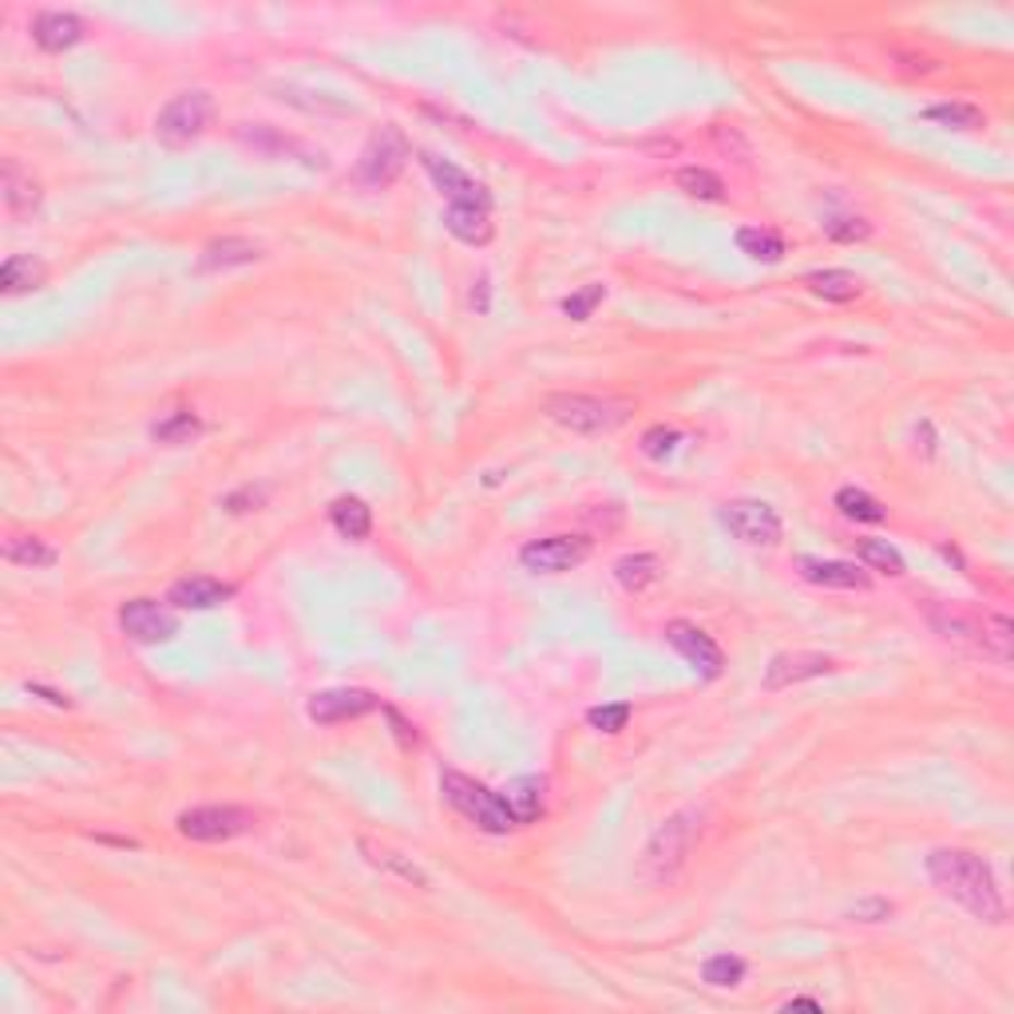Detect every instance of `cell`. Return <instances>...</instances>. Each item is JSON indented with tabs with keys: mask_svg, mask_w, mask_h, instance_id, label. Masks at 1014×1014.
Returning a JSON list of instances; mask_svg holds the SVG:
<instances>
[{
	"mask_svg": "<svg viewBox=\"0 0 1014 1014\" xmlns=\"http://www.w3.org/2000/svg\"><path fill=\"white\" fill-rule=\"evenodd\" d=\"M408 155H413V147H408V139H404L401 127H381V132H372L369 143L361 147V159H357V179L365 186H389L401 179L404 163H408Z\"/></svg>",
	"mask_w": 1014,
	"mask_h": 1014,
	"instance_id": "cell-7",
	"label": "cell"
},
{
	"mask_svg": "<svg viewBox=\"0 0 1014 1014\" xmlns=\"http://www.w3.org/2000/svg\"><path fill=\"white\" fill-rule=\"evenodd\" d=\"M590 730L599 733H622L626 730V721H631V701H614V706H595L587 713Z\"/></svg>",
	"mask_w": 1014,
	"mask_h": 1014,
	"instance_id": "cell-38",
	"label": "cell"
},
{
	"mask_svg": "<svg viewBox=\"0 0 1014 1014\" xmlns=\"http://www.w3.org/2000/svg\"><path fill=\"white\" fill-rule=\"evenodd\" d=\"M4 559L21 563V567H52L60 555H56V547H48L36 535H12L9 543H4Z\"/></svg>",
	"mask_w": 1014,
	"mask_h": 1014,
	"instance_id": "cell-30",
	"label": "cell"
},
{
	"mask_svg": "<svg viewBox=\"0 0 1014 1014\" xmlns=\"http://www.w3.org/2000/svg\"><path fill=\"white\" fill-rule=\"evenodd\" d=\"M677 444H682V432H677V428H665V425L646 428L643 440H638V448H643V456H646V460H665V456H674V448H677Z\"/></svg>",
	"mask_w": 1014,
	"mask_h": 1014,
	"instance_id": "cell-37",
	"label": "cell"
},
{
	"mask_svg": "<svg viewBox=\"0 0 1014 1014\" xmlns=\"http://www.w3.org/2000/svg\"><path fill=\"white\" fill-rule=\"evenodd\" d=\"M151 437L159 440V444H167V448L195 444V440L203 437V420H198L191 408H179V413H167L163 420L151 428Z\"/></svg>",
	"mask_w": 1014,
	"mask_h": 1014,
	"instance_id": "cell-26",
	"label": "cell"
},
{
	"mask_svg": "<svg viewBox=\"0 0 1014 1014\" xmlns=\"http://www.w3.org/2000/svg\"><path fill=\"white\" fill-rule=\"evenodd\" d=\"M210 120H215V96L210 91H179L155 115V139L163 143V147H171V151H183V147H191V143H198L207 135Z\"/></svg>",
	"mask_w": 1014,
	"mask_h": 1014,
	"instance_id": "cell-4",
	"label": "cell"
},
{
	"mask_svg": "<svg viewBox=\"0 0 1014 1014\" xmlns=\"http://www.w3.org/2000/svg\"><path fill=\"white\" fill-rule=\"evenodd\" d=\"M856 559H860L868 571H880V575H892V578L904 575V555H900L892 543H883V539H860V543H856Z\"/></svg>",
	"mask_w": 1014,
	"mask_h": 1014,
	"instance_id": "cell-33",
	"label": "cell"
},
{
	"mask_svg": "<svg viewBox=\"0 0 1014 1014\" xmlns=\"http://www.w3.org/2000/svg\"><path fill=\"white\" fill-rule=\"evenodd\" d=\"M808 290L817 297H824V302H852V297H860V282H856V273L848 270H817L805 278Z\"/></svg>",
	"mask_w": 1014,
	"mask_h": 1014,
	"instance_id": "cell-29",
	"label": "cell"
},
{
	"mask_svg": "<svg viewBox=\"0 0 1014 1014\" xmlns=\"http://www.w3.org/2000/svg\"><path fill=\"white\" fill-rule=\"evenodd\" d=\"M179 836L198 840V844H219V840H234L242 832H251L258 824V813L242 805H198L179 813Z\"/></svg>",
	"mask_w": 1014,
	"mask_h": 1014,
	"instance_id": "cell-6",
	"label": "cell"
},
{
	"mask_svg": "<svg viewBox=\"0 0 1014 1014\" xmlns=\"http://www.w3.org/2000/svg\"><path fill=\"white\" fill-rule=\"evenodd\" d=\"M258 503H262V491L246 488V491H234V496H227V500H222V508H227L230 515H242V512H251V508H258Z\"/></svg>",
	"mask_w": 1014,
	"mask_h": 1014,
	"instance_id": "cell-41",
	"label": "cell"
},
{
	"mask_svg": "<svg viewBox=\"0 0 1014 1014\" xmlns=\"http://www.w3.org/2000/svg\"><path fill=\"white\" fill-rule=\"evenodd\" d=\"M602 297H607V285L590 282V285H583V290H575V294L563 297V314H567L571 321H587V317L599 309Z\"/></svg>",
	"mask_w": 1014,
	"mask_h": 1014,
	"instance_id": "cell-36",
	"label": "cell"
},
{
	"mask_svg": "<svg viewBox=\"0 0 1014 1014\" xmlns=\"http://www.w3.org/2000/svg\"><path fill=\"white\" fill-rule=\"evenodd\" d=\"M852 919H860V924H880V919L892 916V904L888 900H860V904L848 912Z\"/></svg>",
	"mask_w": 1014,
	"mask_h": 1014,
	"instance_id": "cell-40",
	"label": "cell"
},
{
	"mask_svg": "<svg viewBox=\"0 0 1014 1014\" xmlns=\"http://www.w3.org/2000/svg\"><path fill=\"white\" fill-rule=\"evenodd\" d=\"M33 40L40 52H52V56L68 52V48H76L80 40H84V21H80L76 12L48 9L33 21Z\"/></svg>",
	"mask_w": 1014,
	"mask_h": 1014,
	"instance_id": "cell-16",
	"label": "cell"
},
{
	"mask_svg": "<svg viewBox=\"0 0 1014 1014\" xmlns=\"http://www.w3.org/2000/svg\"><path fill=\"white\" fill-rule=\"evenodd\" d=\"M927 876L939 892L951 895L960 907H967L970 916L982 924H1003L1006 919V900L999 892L991 864L982 860L979 852L967 848H936L927 856Z\"/></svg>",
	"mask_w": 1014,
	"mask_h": 1014,
	"instance_id": "cell-1",
	"label": "cell"
},
{
	"mask_svg": "<svg viewBox=\"0 0 1014 1014\" xmlns=\"http://www.w3.org/2000/svg\"><path fill=\"white\" fill-rule=\"evenodd\" d=\"M718 520L730 527L733 539H742L749 547H773L781 539V515L773 503L765 500H730L721 503Z\"/></svg>",
	"mask_w": 1014,
	"mask_h": 1014,
	"instance_id": "cell-8",
	"label": "cell"
},
{
	"mask_svg": "<svg viewBox=\"0 0 1014 1014\" xmlns=\"http://www.w3.org/2000/svg\"><path fill=\"white\" fill-rule=\"evenodd\" d=\"M372 709H381V698L372 689H357V686H338V689H321L314 694L306 706V713L317 721V725H341V721H357Z\"/></svg>",
	"mask_w": 1014,
	"mask_h": 1014,
	"instance_id": "cell-12",
	"label": "cell"
},
{
	"mask_svg": "<svg viewBox=\"0 0 1014 1014\" xmlns=\"http://www.w3.org/2000/svg\"><path fill=\"white\" fill-rule=\"evenodd\" d=\"M658 575H662V563H658V555H650V551L622 555L619 563H614V578H619V587L631 590V595H643L646 587H655Z\"/></svg>",
	"mask_w": 1014,
	"mask_h": 1014,
	"instance_id": "cell-22",
	"label": "cell"
},
{
	"mask_svg": "<svg viewBox=\"0 0 1014 1014\" xmlns=\"http://www.w3.org/2000/svg\"><path fill=\"white\" fill-rule=\"evenodd\" d=\"M329 520H333V527H338L345 539H353V543L369 539V532H372L369 503L357 500V496H338V500L329 503Z\"/></svg>",
	"mask_w": 1014,
	"mask_h": 1014,
	"instance_id": "cell-21",
	"label": "cell"
},
{
	"mask_svg": "<svg viewBox=\"0 0 1014 1014\" xmlns=\"http://www.w3.org/2000/svg\"><path fill=\"white\" fill-rule=\"evenodd\" d=\"M836 508L844 520H856V524H883V520H888V508H883L876 496H868L864 488H840Z\"/></svg>",
	"mask_w": 1014,
	"mask_h": 1014,
	"instance_id": "cell-28",
	"label": "cell"
},
{
	"mask_svg": "<svg viewBox=\"0 0 1014 1014\" xmlns=\"http://www.w3.org/2000/svg\"><path fill=\"white\" fill-rule=\"evenodd\" d=\"M698 832H701L698 808H682V813H674V817L665 820L662 829L650 836V844H646V852H643L646 876H650L655 883L674 880V876L682 872L686 856L694 852V840H698Z\"/></svg>",
	"mask_w": 1014,
	"mask_h": 1014,
	"instance_id": "cell-3",
	"label": "cell"
},
{
	"mask_svg": "<svg viewBox=\"0 0 1014 1014\" xmlns=\"http://www.w3.org/2000/svg\"><path fill=\"white\" fill-rule=\"evenodd\" d=\"M420 167H425L428 179L437 183L440 195L448 198V207H484V210H491L488 186L476 183V179H472L468 171H460L456 163H448V159H440V155H432V151H420Z\"/></svg>",
	"mask_w": 1014,
	"mask_h": 1014,
	"instance_id": "cell-11",
	"label": "cell"
},
{
	"mask_svg": "<svg viewBox=\"0 0 1014 1014\" xmlns=\"http://www.w3.org/2000/svg\"><path fill=\"white\" fill-rule=\"evenodd\" d=\"M40 282H45V266L36 262L33 254H12L9 262L0 266V290L9 297L28 294V290H36Z\"/></svg>",
	"mask_w": 1014,
	"mask_h": 1014,
	"instance_id": "cell-24",
	"label": "cell"
},
{
	"mask_svg": "<svg viewBox=\"0 0 1014 1014\" xmlns=\"http://www.w3.org/2000/svg\"><path fill=\"white\" fill-rule=\"evenodd\" d=\"M674 179L689 198H701V203H721L725 198V183L713 171H706V167H682Z\"/></svg>",
	"mask_w": 1014,
	"mask_h": 1014,
	"instance_id": "cell-34",
	"label": "cell"
},
{
	"mask_svg": "<svg viewBox=\"0 0 1014 1014\" xmlns=\"http://www.w3.org/2000/svg\"><path fill=\"white\" fill-rule=\"evenodd\" d=\"M262 258V246L251 239H215L207 242V251H203V258H198V270L203 273H215V270H234V266H254Z\"/></svg>",
	"mask_w": 1014,
	"mask_h": 1014,
	"instance_id": "cell-19",
	"label": "cell"
},
{
	"mask_svg": "<svg viewBox=\"0 0 1014 1014\" xmlns=\"http://www.w3.org/2000/svg\"><path fill=\"white\" fill-rule=\"evenodd\" d=\"M361 852L369 856V864H377V868H389V872H396L401 880L416 883V888H428V876L416 868L408 856H401V852L393 848H381V844H372V840H361Z\"/></svg>",
	"mask_w": 1014,
	"mask_h": 1014,
	"instance_id": "cell-32",
	"label": "cell"
},
{
	"mask_svg": "<svg viewBox=\"0 0 1014 1014\" xmlns=\"http://www.w3.org/2000/svg\"><path fill=\"white\" fill-rule=\"evenodd\" d=\"M924 115L931 123H939V127H951V132H975V127H982V123H987L982 108H975V103H963V99H951V103H931Z\"/></svg>",
	"mask_w": 1014,
	"mask_h": 1014,
	"instance_id": "cell-27",
	"label": "cell"
},
{
	"mask_svg": "<svg viewBox=\"0 0 1014 1014\" xmlns=\"http://www.w3.org/2000/svg\"><path fill=\"white\" fill-rule=\"evenodd\" d=\"M384 718H389V721H393V725H396V737H401V745H404V749H408V745H416V730H413V725H408V721L401 718V713H396V709H389V706H384Z\"/></svg>",
	"mask_w": 1014,
	"mask_h": 1014,
	"instance_id": "cell-42",
	"label": "cell"
},
{
	"mask_svg": "<svg viewBox=\"0 0 1014 1014\" xmlns=\"http://www.w3.org/2000/svg\"><path fill=\"white\" fill-rule=\"evenodd\" d=\"M227 599H234V587L210 575L179 578L175 587H171V595H167V602H175L183 611H210V607H222Z\"/></svg>",
	"mask_w": 1014,
	"mask_h": 1014,
	"instance_id": "cell-17",
	"label": "cell"
},
{
	"mask_svg": "<svg viewBox=\"0 0 1014 1014\" xmlns=\"http://www.w3.org/2000/svg\"><path fill=\"white\" fill-rule=\"evenodd\" d=\"M547 416L555 425L571 428V432H583V437H599V432H611L626 420L631 404L622 401H602V396H583V393H555L547 396Z\"/></svg>",
	"mask_w": 1014,
	"mask_h": 1014,
	"instance_id": "cell-5",
	"label": "cell"
},
{
	"mask_svg": "<svg viewBox=\"0 0 1014 1014\" xmlns=\"http://www.w3.org/2000/svg\"><path fill=\"white\" fill-rule=\"evenodd\" d=\"M785 1011H824V1006H820L817 999H789Z\"/></svg>",
	"mask_w": 1014,
	"mask_h": 1014,
	"instance_id": "cell-44",
	"label": "cell"
},
{
	"mask_svg": "<svg viewBox=\"0 0 1014 1014\" xmlns=\"http://www.w3.org/2000/svg\"><path fill=\"white\" fill-rule=\"evenodd\" d=\"M503 805H508V813L515 817V824H535V820L543 817V805H547V781L543 777H515V781H508L503 785Z\"/></svg>",
	"mask_w": 1014,
	"mask_h": 1014,
	"instance_id": "cell-18",
	"label": "cell"
},
{
	"mask_svg": "<svg viewBox=\"0 0 1014 1014\" xmlns=\"http://www.w3.org/2000/svg\"><path fill=\"white\" fill-rule=\"evenodd\" d=\"M590 547L595 543L587 535H547V539H532L520 551V563L532 575H563V571H575L578 563H587Z\"/></svg>",
	"mask_w": 1014,
	"mask_h": 1014,
	"instance_id": "cell-9",
	"label": "cell"
},
{
	"mask_svg": "<svg viewBox=\"0 0 1014 1014\" xmlns=\"http://www.w3.org/2000/svg\"><path fill=\"white\" fill-rule=\"evenodd\" d=\"M120 631L143 646L171 643L179 634V614L155 599H132L120 607Z\"/></svg>",
	"mask_w": 1014,
	"mask_h": 1014,
	"instance_id": "cell-10",
	"label": "cell"
},
{
	"mask_svg": "<svg viewBox=\"0 0 1014 1014\" xmlns=\"http://www.w3.org/2000/svg\"><path fill=\"white\" fill-rule=\"evenodd\" d=\"M444 227L448 234L464 246H488L496 227H491V210L484 207H448L444 210Z\"/></svg>",
	"mask_w": 1014,
	"mask_h": 1014,
	"instance_id": "cell-20",
	"label": "cell"
},
{
	"mask_svg": "<svg viewBox=\"0 0 1014 1014\" xmlns=\"http://www.w3.org/2000/svg\"><path fill=\"white\" fill-rule=\"evenodd\" d=\"M824 234H829L832 242H864L868 234H872V227L864 219H852V215H844V219H829L824 222Z\"/></svg>",
	"mask_w": 1014,
	"mask_h": 1014,
	"instance_id": "cell-39",
	"label": "cell"
},
{
	"mask_svg": "<svg viewBox=\"0 0 1014 1014\" xmlns=\"http://www.w3.org/2000/svg\"><path fill=\"white\" fill-rule=\"evenodd\" d=\"M737 251H742L745 258H753V262L773 266V262H781V258H785V239H781L777 230L742 227V230H737Z\"/></svg>",
	"mask_w": 1014,
	"mask_h": 1014,
	"instance_id": "cell-23",
	"label": "cell"
},
{
	"mask_svg": "<svg viewBox=\"0 0 1014 1014\" xmlns=\"http://www.w3.org/2000/svg\"><path fill=\"white\" fill-rule=\"evenodd\" d=\"M836 662L829 655H813V650H793V655H777L773 662L765 665V689H789L796 682H808V677L832 674Z\"/></svg>",
	"mask_w": 1014,
	"mask_h": 1014,
	"instance_id": "cell-14",
	"label": "cell"
},
{
	"mask_svg": "<svg viewBox=\"0 0 1014 1014\" xmlns=\"http://www.w3.org/2000/svg\"><path fill=\"white\" fill-rule=\"evenodd\" d=\"M440 793H444V801L456 808L460 817L472 820L476 829L491 832V836H503V832L520 829L515 817L508 813V805H503V796L491 793L488 785H480L476 777L456 773V769H444V773H440Z\"/></svg>",
	"mask_w": 1014,
	"mask_h": 1014,
	"instance_id": "cell-2",
	"label": "cell"
},
{
	"mask_svg": "<svg viewBox=\"0 0 1014 1014\" xmlns=\"http://www.w3.org/2000/svg\"><path fill=\"white\" fill-rule=\"evenodd\" d=\"M4 207L12 215H28V210L40 207V183L33 175H24L12 159L4 163Z\"/></svg>",
	"mask_w": 1014,
	"mask_h": 1014,
	"instance_id": "cell-25",
	"label": "cell"
},
{
	"mask_svg": "<svg viewBox=\"0 0 1014 1014\" xmlns=\"http://www.w3.org/2000/svg\"><path fill=\"white\" fill-rule=\"evenodd\" d=\"M665 643L674 646L677 655L686 658L701 677H718L721 670H725V655H721V646L713 643L701 626H694V622H686V619L665 622Z\"/></svg>",
	"mask_w": 1014,
	"mask_h": 1014,
	"instance_id": "cell-13",
	"label": "cell"
},
{
	"mask_svg": "<svg viewBox=\"0 0 1014 1014\" xmlns=\"http://www.w3.org/2000/svg\"><path fill=\"white\" fill-rule=\"evenodd\" d=\"M472 306L480 309V314L488 309V278H480V282H476V290H472Z\"/></svg>",
	"mask_w": 1014,
	"mask_h": 1014,
	"instance_id": "cell-43",
	"label": "cell"
},
{
	"mask_svg": "<svg viewBox=\"0 0 1014 1014\" xmlns=\"http://www.w3.org/2000/svg\"><path fill=\"white\" fill-rule=\"evenodd\" d=\"M801 578L813 583V587H829V590H868L872 578L868 571L856 567V563H844V559H801Z\"/></svg>",
	"mask_w": 1014,
	"mask_h": 1014,
	"instance_id": "cell-15",
	"label": "cell"
},
{
	"mask_svg": "<svg viewBox=\"0 0 1014 1014\" xmlns=\"http://www.w3.org/2000/svg\"><path fill=\"white\" fill-rule=\"evenodd\" d=\"M979 643L982 650L991 658H999V662H1011L1014 655V622L1006 619V614H987L979 626Z\"/></svg>",
	"mask_w": 1014,
	"mask_h": 1014,
	"instance_id": "cell-31",
	"label": "cell"
},
{
	"mask_svg": "<svg viewBox=\"0 0 1014 1014\" xmlns=\"http://www.w3.org/2000/svg\"><path fill=\"white\" fill-rule=\"evenodd\" d=\"M742 979H745V960H737L730 951L709 955V960L701 963V982H709V987H737Z\"/></svg>",
	"mask_w": 1014,
	"mask_h": 1014,
	"instance_id": "cell-35",
	"label": "cell"
}]
</instances>
